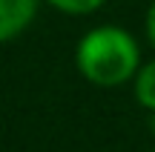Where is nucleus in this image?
<instances>
[{
    "label": "nucleus",
    "instance_id": "1",
    "mask_svg": "<svg viewBox=\"0 0 155 152\" xmlns=\"http://www.w3.org/2000/svg\"><path fill=\"white\" fill-rule=\"evenodd\" d=\"M78 72L95 86H121L141 72V49L121 26H98L81 37L75 52Z\"/></svg>",
    "mask_w": 155,
    "mask_h": 152
},
{
    "label": "nucleus",
    "instance_id": "2",
    "mask_svg": "<svg viewBox=\"0 0 155 152\" xmlns=\"http://www.w3.org/2000/svg\"><path fill=\"white\" fill-rule=\"evenodd\" d=\"M38 15V0H0V40H15Z\"/></svg>",
    "mask_w": 155,
    "mask_h": 152
},
{
    "label": "nucleus",
    "instance_id": "3",
    "mask_svg": "<svg viewBox=\"0 0 155 152\" xmlns=\"http://www.w3.org/2000/svg\"><path fill=\"white\" fill-rule=\"evenodd\" d=\"M135 98L144 109L155 112V60L144 63L141 72L135 75Z\"/></svg>",
    "mask_w": 155,
    "mask_h": 152
},
{
    "label": "nucleus",
    "instance_id": "4",
    "mask_svg": "<svg viewBox=\"0 0 155 152\" xmlns=\"http://www.w3.org/2000/svg\"><path fill=\"white\" fill-rule=\"evenodd\" d=\"M49 6H55L58 11H66V15H89V11L101 9L104 0H46Z\"/></svg>",
    "mask_w": 155,
    "mask_h": 152
},
{
    "label": "nucleus",
    "instance_id": "5",
    "mask_svg": "<svg viewBox=\"0 0 155 152\" xmlns=\"http://www.w3.org/2000/svg\"><path fill=\"white\" fill-rule=\"evenodd\" d=\"M147 34H150V43H152V49H155V0H152L150 11H147Z\"/></svg>",
    "mask_w": 155,
    "mask_h": 152
},
{
    "label": "nucleus",
    "instance_id": "6",
    "mask_svg": "<svg viewBox=\"0 0 155 152\" xmlns=\"http://www.w3.org/2000/svg\"><path fill=\"white\" fill-rule=\"evenodd\" d=\"M150 129H152V135H155V112H152V118H150Z\"/></svg>",
    "mask_w": 155,
    "mask_h": 152
}]
</instances>
